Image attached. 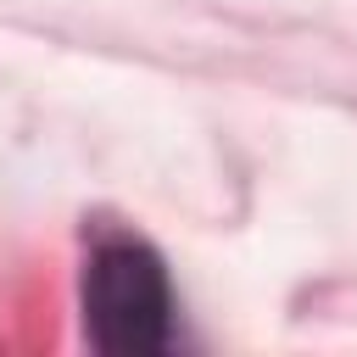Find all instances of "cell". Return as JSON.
<instances>
[{
    "instance_id": "obj_1",
    "label": "cell",
    "mask_w": 357,
    "mask_h": 357,
    "mask_svg": "<svg viewBox=\"0 0 357 357\" xmlns=\"http://www.w3.org/2000/svg\"><path fill=\"white\" fill-rule=\"evenodd\" d=\"M78 312L89 346L112 357H151L173 346V279L156 245L134 234H100L84 257L78 279Z\"/></svg>"
}]
</instances>
